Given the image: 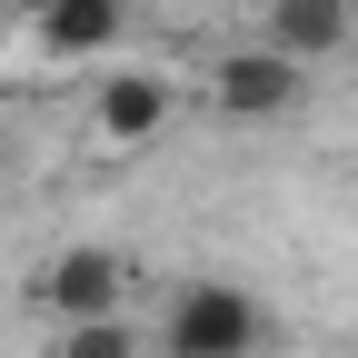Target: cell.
I'll return each mask as SVG.
<instances>
[{
	"instance_id": "cell-1",
	"label": "cell",
	"mask_w": 358,
	"mask_h": 358,
	"mask_svg": "<svg viewBox=\"0 0 358 358\" xmlns=\"http://www.w3.org/2000/svg\"><path fill=\"white\" fill-rule=\"evenodd\" d=\"M259 338H268L259 299L229 279H189L169 299V358H259Z\"/></svg>"
},
{
	"instance_id": "cell-2",
	"label": "cell",
	"mask_w": 358,
	"mask_h": 358,
	"mask_svg": "<svg viewBox=\"0 0 358 358\" xmlns=\"http://www.w3.org/2000/svg\"><path fill=\"white\" fill-rule=\"evenodd\" d=\"M299 90H308V70L249 40V50H229V60L209 70V110H219V120H239V129H259V120H289V110H299Z\"/></svg>"
},
{
	"instance_id": "cell-3",
	"label": "cell",
	"mask_w": 358,
	"mask_h": 358,
	"mask_svg": "<svg viewBox=\"0 0 358 358\" xmlns=\"http://www.w3.org/2000/svg\"><path fill=\"white\" fill-rule=\"evenodd\" d=\"M179 110L169 70H100V90H90V140L100 150H150L159 129Z\"/></svg>"
},
{
	"instance_id": "cell-4",
	"label": "cell",
	"mask_w": 358,
	"mask_h": 358,
	"mask_svg": "<svg viewBox=\"0 0 358 358\" xmlns=\"http://www.w3.org/2000/svg\"><path fill=\"white\" fill-rule=\"evenodd\" d=\"M120 289H129V259L120 249H60L50 268H40V299L60 308V329H80V319H120Z\"/></svg>"
},
{
	"instance_id": "cell-5",
	"label": "cell",
	"mask_w": 358,
	"mask_h": 358,
	"mask_svg": "<svg viewBox=\"0 0 358 358\" xmlns=\"http://www.w3.org/2000/svg\"><path fill=\"white\" fill-rule=\"evenodd\" d=\"M348 30H358L348 0H268V10H259V50H279V60L308 70V60H338Z\"/></svg>"
},
{
	"instance_id": "cell-6",
	"label": "cell",
	"mask_w": 358,
	"mask_h": 358,
	"mask_svg": "<svg viewBox=\"0 0 358 358\" xmlns=\"http://www.w3.org/2000/svg\"><path fill=\"white\" fill-rule=\"evenodd\" d=\"M120 0H40V60H100L110 50V40H120Z\"/></svg>"
},
{
	"instance_id": "cell-7",
	"label": "cell",
	"mask_w": 358,
	"mask_h": 358,
	"mask_svg": "<svg viewBox=\"0 0 358 358\" xmlns=\"http://www.w3.org/2000/svg\"><path fill=\"white\" fill-rule=\"evenodd\" d=\"M50 358H140V338H129V319H80V329H60Z\"/></svg>"
},
{
	"instance_id": "cell-8",
	"label": "cell",
	"mask_w": 358,
	"mask_h": 358,
	"mask_svg": "<svg viewBox=\"0 0 358 358\" xmlns=\"http://www.w3.org/2000/svg\"><path fill=\"white\" fill-rule=\"evenodd\" d=\"M120 10H140V0H120Z\"/></svg>"
}]
</instances>
